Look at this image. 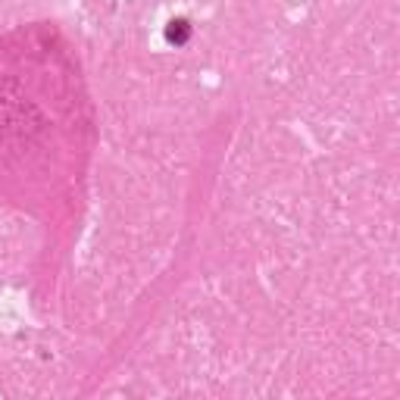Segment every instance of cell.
Segmentation results:
<instances>
[{
	"mask_svg": "<svg viewBox=\"0 0 400 400\" xmlns=\"http://www.w3.org/2000/svg\"><path fill=\"white\" fill-rule=\"evenodd\" d=\"M191 35V25L185 22V19H172L169 25H166V38H169L172 44H185Z\"/></svg>",
	"mask_w": 400,
	"mask_h": 400,
	"instance_id": "6da1fadb",
	"label": "cell"
}]
</instances>
